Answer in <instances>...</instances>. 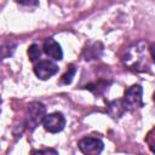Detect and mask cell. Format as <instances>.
Returning <instances> with one entry per match:
<instances>
[{
  "instance_id": "7",
  "label": "cell",
  "mask_w": 155,
  "mask_h": 155,
  "mask_svg": "<svg viewBox=\"0 0 155 155\" xmlns=\"http://www.w3.org/2000/svg\"><path fill=\"white\" fill-rule=\"evenodd\" d=\"M42 48H44V52L54 61H61L63 58V51H62L59 44L52 38H48L44 41Z\"/></svg>"
},
{
  "instance_id": "9",
  "label": "cell",
  "mask_w": 155,
  "mask_h": 155,
  "mask_svg": "<svg viewBox=\"0 0 155 155\" xmlns=\"http://www.w3.org/2000/svg\"><path fill=\"white\" fill-rule=\"evenodd\" d=\"M40 54H41V52H40V48H39V46H38L36 44H33V45L28 48V56H29V59H30L31 62L38 61V59L40 58Z\"/></svg>"
},
{
  "instance_id": "3",
  "label": "cell",
  "mask_w": 155,
  "mask_h": 155,
  "mask_svg": "<svg viewBox=\"0 0 155 155\" xmlns=\"http://www.w3.org/2000/svg\"><path fill=\"white\" fill-rule=\"evenodd\" d=\"M142 93H143V90L140 85H132L125 91L122 102L126 107V110H133L143 105Z\"/></svg>"
},
{
  "instance_id": "2",
  "label": "cell",
  "mask_w": 155,
  "mask_h": 155,
  "mask_svg": "<svg viewBox=\"0 0 155 155\" xmlns=\"http://www.w3.org/2000/svg\"><path fill=\"white\" fill-rule=\"evenodd\" d=\"M46 115V108L40 102H33L28 105L27 110V126L30 130H34L39 124L42 122Z\"/></svg>"
},
{
  "instance_id": "1",
  "label": "cell",
  "mask_w": 155,
  "mask_h": 155,
  "mask_svg": "<svg viewBox=\"0 0 155 155\" xmlns=\"http://www.w3.org/2000/svg\"><path fill=\"white\" fill-rule=\"evenodd\" d=\"M122 61L125 65L133 71H145L148 67L145 56V44L143 41H139L138 44H134L133 46L128 47Z\"/></svg>"
},
{
  "instance_id": "5",
  "label": "cell",
  "mask_w": 155,
  "mask_h": 155,
  "mask_svg": "<svg viewBox=\"0 0 155 155\" xmlns=\"http://www.w3.org/2000/svg\"><path fill=\"white\" fill-rule=\"evenodd\" d=\"M78 147H79V149L84 154H93V155H96V154H99L103 150L104 144L98 138H94V137H85L81 140H79Z\"/></svg>"
},
{
  "instance_id": "11",
  "label": "cell",
  "mask_w": 155,
  "mask_h": 155,
  "mask_svg": "<svg viewBox=\"0 0 155 155\" xmlns=\"http://www.w3.org/2000/svg\"><path fill=\"white\" fill-rule=\"evenodd\" d=\"M22 5H38V0H16Z\"/></svg>"
},
{
  "instance_id": "10",
  "label": "cell",
  "mask_w": 155,
  "mask_h": 155,
  "mask_svg": "<svg viewBox=\"0 0 155 155\" xmlns=\"http://www.w3.org/2000/svg\"><path fill=\"white\" fill-rule=\"evenodd\" d=\"M75 73H76V68H75L74 65H70V67L68 68V70L65 71V74L62 76V82L65 84V85L70 84V82L73 81V78H74Z\"/></svg>"
},
{
  "instance_id": "6",
  "label": "cell",
  "mask_w": 155,
  "mask_h": 155,
  "mask_svg": "<svg viewBox=\"0 0 155 155\" xmlns=\"http://www.w3.org/2000/svg\"><path fill=\"white\" fill-rule=\"evenodd\" d=\"M34 73L35 75L41 80H47L56 73H58V65H56L51 61H39L34 65Z\"/></svg>"
},
{
  "instance_id": "8",
  "label": "cell",
  "mask_w": 155,
  "mask_h": 155,
  "mask_svg": "<svg viewBox=\"0 0 155 155\" xmlns=\"http://www.w3.org/2000/svg\"><path fill=\"white\" fill-rule=\"evenodd\" d=\"M125 111H126V107H125L122 99H116V101H113L108 104V113L114 119L120 117Z\"/></svg>"
},
{
  "instance_id": "4",
  "label": "cell",
  "mask_w": 155,
  "mask_h": 155,
  "mask_svg": "<svg viewBox=\"0 0 155 155\" xmlns=\"http://www.w3.org/2000/svg\"><path fill=\"white\" fill-rule=\"evenodd\" d=\"M42 125L45 127V130L50 133H57L61 132L64 126H65V119L63 116L62 113L54 111L52 114L45 115L44 120H42Z\"/></svg>"
}]
</instances>
